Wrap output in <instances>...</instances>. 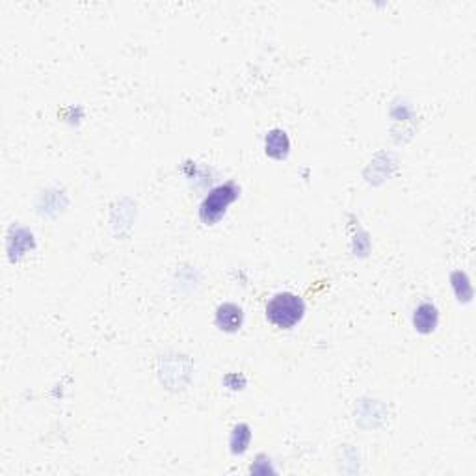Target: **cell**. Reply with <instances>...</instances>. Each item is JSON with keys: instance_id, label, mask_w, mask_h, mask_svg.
I'll use <instances>...</instances> for the list:
<instances>
[{"instance_id": "1", "label": "cell", "mask_w": 476, "mask_h": 476, "mask_svg": "<svg viewBox=\"0 0 476 476\" xmlns=\"http://www.w3.org/2000/svg\"><path fill=\"white\" fill-rule=\"evenodd\" d=\"M305 303L300 296L293 293H279L268 302L266 318L276 327L290 329L303 318Z\"/></svg>"}, {"instance_id": "2", "label": "cell", "mask_w": 476, "mask_h": 476, "mask_svg": "<svg viewBox=\"0 0 476 476\" xmlns=\"http://www.w3.org/2000/svg\"><path fill=\"white\" fill-rule=\"evenodd\" d=\"M238 193H240V188L234 183H225L210 190V193L203 199V203L199 207L201 222L207 223V225H214L225 214L229 205L237 201Z\"/></svg>"}, {"instance_id": "3", "label": "cell", "mask_w": 476, "mask_h": 476, "mask_svg": "<svg viewBox=\"0 0 476 476\" xmlns=\"http://www.w3.org/2000/svg\"><path fill=\"white\" fill-rule=\"evenodd\" d=\"M244 320L242 309L234 305V303H223L220 305L218 311H216V326L222 329V332L233 333L240 329Z\"/></svg>"}, {"instance_id": "4", "label": "cell", "mask_w": 476, "mask_h": 476, "mask_svg": "<svg viewBox=\"0 0 476 476\" xmlns=\"http://www.w3.org/2000/svg\"><path fill=\"white\" fill-rule=\"evenodd\" d=\"M288 149H290V142H288V136L285 130L273 129L268 132L266 136V153L272 157V159H285L288 154Z\"/></svg>"}, {"instance_id": "5", "label": "cell", "mask_w": 476, "mask_h": 476, "mask_svg": "<svg viewBox=\"0 0 476 476\" xmlns=\"http://www.w3.org/2000/svg\"><path fill=\"white\" fill-rule=\"evenodd\" d=\"M437 318H439V314H437L436 305L422 303V305L416 307L415 314H413V324H415V327L421 333H430L436 329Z\"/></svg>"}, {"instance_id": "6", "label": "cell", "mask_w": 476, "mask_h": 476, "mask_svg": "<svg viewBox=\"0 0 476 476\" xmlns=\"http://www.w3.org/2000/svg\"><path fill=\"white\" fill-rule=\"evenodd\" d=\"M249 439H251V431H249L248 424H238L233 430V436H231V450H233V454L246 452Z\"/></svg>"}]
</instances>
